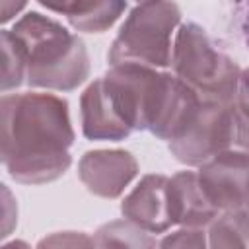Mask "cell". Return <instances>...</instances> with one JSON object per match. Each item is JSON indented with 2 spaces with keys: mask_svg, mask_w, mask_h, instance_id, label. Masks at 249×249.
Returning <instances> with one entry per match:
<instances>
[{
  "mask_svg": "<svg viewBox=\"0 0 249 249\" xmlns=\"http://www.w3.org/2000/svg\"><path fill=\"white\" fill-rule=\"evenodd\" d=\"M74 128L68 103L53 93L2 95V163L12 179L43 185L72 163Z\"/></svg>",
  "mask_w": 249,
  "mask_h": 249,
  "instance_id": "cell-1",
  "label": "cell"
},
{
  "mask_svg": "<svg viewBox=\"0 0 249 249\" xmlns=\"http://www.w3.org/2000/svg\"><path fill=\"white\" fill-rule=\"evenodd\" d=\"M101 80L119 117L132 132L150 130L167 142L200 99L175 74L136 62L111 64Z\"/></svg>",
  "mask_w": 249,
  "mask_h": 249,
  "instance_id": "cell-2",
  "label": "cell"
},
{
  "mask_svg": "<svg viewBox=\"0 0 249 249\" xmlns=\"http://www.w3.org/2000/svg\"><path fill=\"white\" fill-rule=\"evenodd\" d=\"M25 60V82L31 88L72 91L89 76L84 41L53 18L29 12L10 29Z\"/></svg>",
  "mask_w": 249,
  "mask_h": 249,
  "instance_id": "cell-3",
  "label": "cell"
},
{
  "mask_svg": "<svg viewBox=\"0 0 249 249\" xmlns=\"http://www.w3.org/2000/svg\"><path fill=\"white\" fill-rule=\"evenodd\" d=\"M173 74L185 82L200 99L235 103L239 86V66L220 53L206 31L196 23H183L171 51Z\"/></svg>",
  "mask_w": 249,
  "mask_h": 249,
  "instance_id": "cell-4",
  "label": "cell"
},
{
  "mask_svg": "<svg viewBox=\"0 0 249 249\" xmlns=\"http://www.w3.org/2000/svg\"><path fill=\"white\" fill-rule=\"evenodd\" d=\"M181 21L173 0H146L126 16L109 53V64L136 62L154 68L171 64V35Z\"/></svg>",
  "mask_w": 249,
  "mask_h": 249,
  "instance_id": "cell-5",
  "label": "cell"
},
{
  "mask_svg": "<svg viewBox=\"0 0 249 249\" xmlns=\"http://www.w3.org/2000/svg\"><path fill=\"white\" fill-rule=\"evenodd\" d=\"M235 103L198 99L183 126L169 140V150L185 165H200L212 156L235 148Z\"/></svg>",
  "mask_w": 249,
  "mask_h": 249,
  "instance_id": "cell-6",
  "label": "cell"
},
{
  "mask_svg": "<svg viewBox=\"0 0 249 249\" xmlns=\"http://www.w3.org/2000/svg\"><path fill=\"white\" fill-rule=\"evenodd\" d=\"M198 183L208 200L218 208L233 210L249 204V154L237 148L224 150L204 163L196 171Z\"/></svg>",
  "mask_w": 249,
  "mask_h": 249,
  "instance_id": "cell-7",
  "label": "cell"
},
{
  "mask_svg": "<svg viewBox=\"0 0 249 249\" xmlns=\"http://www.w3.org/2000/svg\"><path fill=\"white\" fill-rule=\"evenodd\" d=\"M138 175V161L126 150H91L80 158L78 177L101 198H117Z\"/></svg>",
  "mask_w": 249,
  "mask_h": 249,
  "instance_id": "cell-8",
  "label": "cell"
},
{
  "mask_svg": "<svg viewBox=\"0 0 249 249\" xmlns=\"http://www.w3.org/2000/svg\"><path fill=\"white\" fill-rule=\"evenodd\" d=\"M167 181L169 177L160 173L144 175L121 202L123 216L150 233L167 231L173 226L167 202Z\"/></svg>",
  "mask_w": 249,
  "mask_h": 249,
  "instance_id": "cell-9",
  "label": "cell"
},
{
  "mask_svg": "<svg viewBox=\"0 0 249 249\" xmlns=\"http://www.w3.org/2000/svg\"><path fill=\"white\" fill-rule=\"evenodd\" d=\"M167 202L173 226L204 228L220 214L204 195L196 171H179L167 181Z\"/></svg>",
  "mask_w": 249,
  "mask_h": 249,
  "instance_id": "cell-10",
  "label": "cell"
},
{
  "mask_svg": "<svg viewBox=\"0 0 249 249\" xmlns=\"http://www.w3.org/2000/svg\"><path fill=\"white\" fill-rule=\"evenodd\" d=\"M82 132L89 140H124L130 136V126L119 117L103 80H93L80 97Z\"/></svg>",
  "mask_w": 249,
  "mask_h": 249,
  "instance_id": "cell-11",
  "label": "cell"
},
{
  "mask_svg": "<svg viewBox=\"0 0 249 249\" xmlns=\"http://www.w3.org/2000/svg\"><path fill=\"white\" fill-rule=\"evenodd\" d=\"M47 10L60 14L76 31L103 33L124 12L126 0H39Z\"/></svg>",
  "mask_w": 249,
  "mask_h": 249,
  "instance_id": "cell-12",
  "label": "cell"
},
{
  "mask_svg": "<svg viewBox=\"0 0 249 249\" xmlns=\"http://www.w3.org/2000/svg\"><path fill=\"white\" fill-rule=\"evenodd\" d=\"M210 247H249V206L224 210L208 230Z\"/></svg>",
  "mask_w": 249,
  "mask_h": 249,
  "instance_id": "cell-13",
  "label": "cell"
},
{
  "mask_svg": "<svg viewBox=\"0 0 249 249\" xmlns=\"http://www.w3.org/2000/svg\"><path fill=\"white\" fill-rule=\"evenodd\" d=\"M95 241L101 247H156L160 241L130 220H115L103 224L95 231Z\"/></svg>",
  "mask_w": 249,
  "mask_h": 249,
  "instance_id": "cell-14",
  "label": "cell"
},
{
  "mask_svg": "<svg viewBox=\"0 0 249 249\" xmlns=\"http://www.w3.org/2000/svg\"><path fill=\"white\" fill-rule=\"evenodd\" d=\"M25 82V60L10 29H2V91L8 93Z\"/></svg>",
  "mask_w": 249,
  "mask_h": 249,
  "instance_id": "cell-15",
  "label": "cell"
},
{
  "mask_svg": "<svg viewBox=\"0 0 249 249\" xmlns=\"http://www.w3.org/2000/svg\"><path fill=\"white\" fill-rule=\"evenodd\" d=\"M206 231L202 228H187L181 226L177 231L167 233L160 245L161 247H206L208 239H206Z\"/></svg>",
  "mask_w": 249,
  "mask_h": 249,
  "instance_id": "cell-16",
  "label": "cell"
},
{
  "mask_svg": "<svg viewBox=\"0 0 249 249\" xmlns=\"http://www.w3.org/2000/svg\"><path fill=\"white\" fill-rule=\"evenodd\" d=\"M45 245H56V247H80V245H97L95 237H88L86 233H76V231H62V233H53L45 239L39 241V247Z\"/></svg>",
  "mask_w": 249,
  "mask_h": 249,
  "instance_id": "cell-17",
  "label": "cell"
},
{
  "mask_svg": "<svg viewBox=\"0 0 249 249\" xmlns=\"http://www.w3.org/2000/svg\"><path fill=\"white\" fill-rule=\"evenodd\" d=\"M2 237L10 235L12 230L16 228L18 222V206H16V198L12 196L10 189L6 185H2Z\"/></svg>",
  "mask_w": 249,
  "mask_h": 249,
  "instance_id": "cell-18",
  "label": "cell"
},
{
  "mask_svg": "<svg viewBox=\"0 0 249 249\" xmlns=\"http://www.w3.org/2000/svg\"><path fill=\"white\" fill-rule=\"evenodd\" d=\"M235 105H237L239 113L249 119V68L241 70V74H239V86H237Z\"/></svg>",
  "mask_w": 249,
  "mask_h": 249,
  "instance_id": "cell-19",
  "label": "cell"
},
{
  "mask_svg": "<svg viewBox=\"0 0 249 249\" xmlns=\"http://www.w3.org/2000/svg\"><path fill=\"white\" fill-rule=\"evenodd\" d=\"M235 12H237L239 29H241L243 39L249 47V0H235Z\"/></svg>",
  "mask_w": 249,
  "mask_h": 249,
  "instance_id": "cell-20",
  "label": "cell"
},
{
  "mask_svg": "<svg viewBox=\"0 0 249 249\" xmlns=\"http://www.w3.org/2000/svg\"><path fill=\"white\" fill-rule=\"evenodd\" d=\"M25 4L27 0H2V10H0L2 23H8L10 19H14L25 8Z\"/></svg>",
  "mask_w": 249,
  "mask_h": 249,
  "instance_id": "cell-21",
  "label": "cell"
},
{
  "mask_svg": "<svg viewBox=\"0 0 249 249\" xmlns=\"http://www.w3.org/2000/svg\"><path fill=\"white\" fill-rule=\"evenodd\" d=\"M138 2H146V0H138Z\"/></svg>",
  "mask_w": 249,
  "mask_h": 249,
  "instance_id": "cell-22",
  "label": "cell"
},
{
  "mask_svg": "<svg viewBox=\"0 0 249 249\" xmlns=\"http://www.w3.org/2000/svg\"><path fill=\"white\" fill-rule=\"evenodd\" d=\"M247 206H249V204H247Z\"/></svg>",
  "mask_w": 249,
  "mask_h": 249,
  "instance_id": "cell-23",
  "label": "cell"
}]
</instances>
